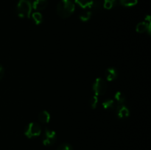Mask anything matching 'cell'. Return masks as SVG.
Returning <instances> with one entry per match:
<instances>
[{"label":"cell","mask_w":151,"mask_h":150,"mask_svg":"<svg viewBox=\"0 0 151 150\" xmlns=\"http://www.w3.org/2000/svg\"><path fill=\"white\" fill-rule=\"evenodd\" d=\"M116 4V0H104L103 6L107 10H110L114 7Z\"/></svg>","instance_id":"obj_17"},{"label":"cell","mask_w":151,"mask_h":150,"mask_svg":"<svg viewBox=\"0 0 151 150\" xmlns=\"http://www.w3.org/2000/svg\"><path fill=\"white\" fill-rule=\"evenodd\" d=\"M50 114L47 110H42L38 115V119L43 124L49 123L50 121Z\"/></svg>","instance_id":"obj_10"},{"label":"cell","mask_w":151,"mask_h":150,"mask_svg":"<svg viewBox=\"0 0 151 150\" xmlns=\"http://www.w3.org/2000/svg\"><path fill=\"white\" fill-rule=\"evenodd\" d=\"M48 5L47 0H34L32 3V7L35 10H44Z\"/></svg>","instance_id":"obj_8"},{"label":"cell","mask_w":151,"mask_h":150,"mask_svg":"<svg viewBox=\"0 0 151 150\" xmlns=\"http://www.w3.org/2000/svg\"><path fill=\"white\" fill-rule=\"evenodd\" d=\"M75 3L78 4L82 8H91L93 0H75Z\"/></svg>","instance_id":"obj_11"},{"label":"cell","mask_w":151,"mask_h":150,"mask_svg":"<svg viewBox=\"0 0 151 150\" xmlns=\"http://www.w3.org/2000/svg\"><path fill=\"white\" fill-rule=\"evenodd\" d=\"M32 9L31 0H19L16 7V11L20 18H29Z\"/></svg>","instance_id":"obj_2"},{"label":"cell","mask_w":151,"mask_h":150,"mask_svg":"<svg viewBox=\"0 0 151 150\" xmlns=\"http://www.w3.org/2000/svg\"><path fill=\"white\" fill-rule=\"evenodd\" d=\"M117 71L116 69L113 67L108 68L105 72V76L108 81H113L117 77Z\"/></svg>","instance_id":"obj_9"},{"label":"cell","mask_w":151,"mask_h":150,"mask_svg":"<svg viewBox=\"0 0 151 150\" xmlns=\"http://www.w3.org/2000/svg\"><path fill=\"white\" fill-rule=\"evenodd\" d=\"M4 69L3 68V66L0 64V79L2 78V76H4Z\"/></svg>","instance_id":"obj_21"},{"label":"cell","mask_w":151,"mask_h":150,"mask_svg":"<svg viewBox=\"0 0 151 150\" xmlns=\"http://www.w3.org/2000/svg\"><path fill=\"white\" fill-rule=\"evenodd\" d=\"M116 114L119 119H125L130 116V110L124 104L116 105Z\"/></svg>","instance_id":"obj_7"},{"label":"cell","mask_w":151,"mask_h":150,"mask_svg":"<svg viewBox=\"0 0 151 150\" xmlns=\"http://www.w3.org/2000/svg\"><path fill=\"white\" fill-rule=\"evenodd\" d=\"M57 13L60 18L69 17L75 10V4L71 0H60L57 5Z\"/></svg>","instance_id":"obj_1"},{"label":"cell","mask_w":151,"mask_h":150,"mask_svg":"<svg viewBox=\"0 0 151 150\" xmlns=\"http://www.w3.org/2000/svg\"><path fill=\"white\" fill-rule=\"evenodd\" d=\"M115 100H116L118 104H124L125 102V96L122 92L117 91L114 95Z\"/></svg>","instance_id":"obj_16"},{"label":"cell","mask_w":151,"mask_h":150,"mask_svg":"<svg viewBox=\"0 0 151 150\" xmlns=\"http://www.w3.org/2000/svg\"><path fill=\"white\" fill-rule=\"evenodd\" d=\"M32 18L35 24L37 25L40 24L43 21V16L41 15V13H39V12H35V13H32Z\"/></svg>","instance_id":"obj_13"},{"label":"cell","mask_w":151,"mask_h":150,"mask_svg":"<svg viewBox=\"0 0 151 150\" xmlns=\"http://www.w3.org/2000/svg\"><path fill=\"white\" fill-rule=\"evenodd\" d=\"M97 103H98V97H97V96L94 95V96L91 97V99H90V107L92 109H95L97 106Z\"/></svg>","instance_id":"obj_18"},{"label":"cell","mask_w":151,"mask_h":150,"mask_svg":"<svg viewBox=\"0 0 151 150\" xmlns=\"http://www.w3.org/2000/svg\"><path fill=\"white\" fill-rule=\"evenodd\" d=\"M56 140V133L52 129H50L48 128L44 130V135H43V144L44 146H51L55 143Z\"/></svg>","instance_id":"obj_5"},{"label":"cell","mask_w":151,"mask_h":150,"mask_svg":"<svg viewBox=\"0 0 151 150\" xmlns=\"http://www.w3.org/2000/svg\"><path fill=\"white\" fill-rule=\"evenodd\" d=\"M57 150H73V148L69 144H63L59 146Z\"/></svg>","instance_id":"obj_19"},{"label":"cell","mask_w":151,"mask_h":150,"mask_svg":"<svg viewBox=\"0 0 151 150\" xmlns=\"http://www.w3.org/2000/svg\"><path fill=\"white\" fill-rule=\"evenodd\" d=\"M150 16H147L145 18V21L142 22H140L137 25L136 30L139 33H143V32L147 31L148 34H150Z\"/></svg>","instance_id":"obj_6"},{"label":"cell","mask_w":151,"mask_h":150,"mask_svg":"<svg viewBox=\"0 0 151 150\" xmlns=\"http://www.w3.org/2000/svg\"><path fill=\"white\" fill-rule=\"evenodd\" d=\"M119 1L124 7H132L137 4L138 0H119Z\"/></svg>","instance_id":"obj_15"},{"label":"cell","mask_w":151,"mask_h":150,"mask_svg":"<svg viewBox=\"0 0 151 150\" xmlns=\"http://www.w3.org/2000/svg\"><path fill=\"white\" fill-rule=\"evenodd\" d=\"M100 7H101V1L100 0H93V3L91 8L97 10H100Z\"/></svg>","instance_id":"obj_20"},{"label":"cell","mask_w":151,"mask_h":150,"mask_svg":"<svg viewBox=\"0 0 151 150\" xmlns=\"http://www.w3.org/2000/svg\"><path fill=\"white\" fill-rule=\"evenodd\" d=\"M92 90L95 96H101L106 93L107 90V85L104 79L99 77L94 81L92 85Z\"/></svg>","instance_id":"obj_4"},{"label":"cell","mask_w":151,"mask_h":150,"mask_svg":"<svg viewBox=\"0 0 151 150\" xmlns=\"http://www.w3.org/2000/svg\"><path fill=\"white\" fill-rule=\"evenodd\" d=\"M41 133V126L35 122H31V123L28 124L24 129V135L28 138L39 136Z\"/></svg>","instance_id":"obj_3"},{"label":"cell","mask_w":151,"mask_h":150,"mask_svg":"<svg viewBox=\"0 0 151 150\" xmlns=\"http://www.w3.org/2000/svg\"><path fill=\"white\" fill-rule=\"evenodd\" d=\"M91 12L89 10H85L80 14L79 18L82 21H87L91 19Z\"/></svg>","instance_id":"obj_14"},{"label":"cell","mask_w":151,"mask_h":150,"mask_svg":"<svg viewBox=\"0 0 151 150\" xmlns=\"http://www.w3.org/2000/svg\"><path fill=\"white\" fill-rule=\"evenodd\" d=\"M103 108L106 110H112L115 107V102L113 99H107L105 101H103Z\"/></svg>","instance_id":"obj_12"}]
</instances>
